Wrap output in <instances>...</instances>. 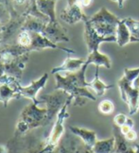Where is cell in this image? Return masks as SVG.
Listing matches in <instances>:
<instances>
[{
    "instance_id": "obj_2",
    "label": "cell",
    "mask_w": 139,
    "mask_h": 153,
    "mask_svg": "<svg viewBox=\"0 0 139 153\" xmlns=\"http://www.w3.org/2000/svg\"><path fill=\"white\" fill-rule=\"evenodd\" d=\"M121 99L128 105L131 115L139 110V67L125 68L124 75L117 81Z\"/></svg>"
},
{
    "instance_id": "obj_12",
    "label": "cell",
    "mask_w": 139,
    "mask_h": 153,
    "mask_svg": "<svg viewBox=\"0 0 139 153\" xmlns=\"http://www.w3.org/2000/svg\"><path fill=\"white\" fill-rule=\"evenodd\" d=\"M113 135L114 138V152L117 153H134L131 144L129 145L128 140L126 139L125 134L120 131V127L114 124Z\"/></svg>"
},
{
    "instance_id": "obj_25",
    "label": "cell",
    "mask_w": 139,
    "mask_h": 153,
    "mask_svg": "<svg viewBox=\"0 0 139 153\" xmlns=\"http://www.w3.org/2000/svg\"><path fill=\"white\" fill-rule=\"evenodd\" d=\"M10 10L8 6H6L3 3H0V23L2 25L7 24L10 19Z\"/></svg>"
},
{
    "instance_id": "obj_16",
    "label": "cell",
    "mask_w": 139,
    "mask_h": 153,
    "mask_svg": "<svg viewBox=\"0 0 139 153\" xmlns=\"http://www.w3.org/2000/svg\"><path fill=\"white\" fill-rule=\"evenodd\" d=\"M86 62L88 64L93 63L97 66H104L107 69H110L112 66V62L110 58L105 54H102L98 50L89 53L87 59H86Z\"/></svg>"
},
{
    "instance_id": "obj_5",
    "label": "cell",
    "mask_w": 139,
    "mask_h": 153,
    "mask_svg": "<svg viewBox=\"0 0 139 153\" xmlns=\"http://www.w3.org/2000/svg\"><path fill=\"white\" fill-rule=\"evenodd\" d=\"M72 97L65 91L62 89H55L52 94L44 95L40 99H42L44 103L46 104V111H48V124H50L51 121L57 116L58 113L61 111L69 98ZM73 98V97H72Z\"/></svg>"
},
{
    "instance_id": "obj_29",
    "label": "cell",
    "mask_w": 139,
    "mask_h": 153,
    "mask_svg": "<svg viewBox=\"0 0 139 153\" xmlns=\"http://www.w3.org/2000/svg\"><path fill=\"white\" fill-rule=\"evenodd\" d=\"M132 128H131L130 126H128L127 124H124V125H122L120 127V131H121V132H122L123 134H126L127 132H128L130 129H132Z\"/></svg>"
},
{
    "instance_id": "obj_15",
    "label": "cell",
    "mask_w": 139,
    "mask_h": 153,
    "mask_svg": "<svg viewBox=\"0 0 139 153\" xmlns=\"http://www.w3.org/2000/svg\"><path fill=\"white\" fill-rule=\"evenodd\" d=\"M90 21V20H89ZM97 32L103 37H117V25L108 22H91Z\"/></svg>"
},
{
    "instance_id": "obj_34",
    "label": "cell",
    "mask_w": 139,
    "mask_h": 153,
    "mask_svg": "<svg viewBox=\"0 0 139 153\" xmlns=\"http://www.w3.org/2000/svg\"><path fill=\"white\" fill-rule=\"evenodd\" d=\"M0 45H2V27L0 28Z\"/></svg>"
},
{
    "instance_id": "obj_32",
    "label": "cell",
    "mask_w": 139,
    "mask_h": 153,
    "mask_svg": "<svg viewBox=\"0 0 139 153\" xmlns=\"http://www.w3.org/2000/svg\"><path fill=\"white\" fill-rule=\"evenodd\" d=\"M126 124L128 125V126H130L131 128H134L135 123H134V121H132L131 118H129V117H128V119H127V121H126Z\"/></svg>"
},
{
    "instance_id": "obj_3",
    "label": "cell",
    "mask_w": 139,
    "mask_h": 153,
    "mask_svg": "<svg viewBox=\"0 0 139 153\" xmlns=\"http://www.w3.org/2000/svg\"><path fill=\"white\" fill-rule=\"evenodd\" d=\"M38 104L31 102L23 109L19 120L16 124L15 131L18 134H26L32 128L48 126V111L46 108H39Z\"/></svg>"
},
{
    "instance_id": "obj_27",
    "label": "cell",
    "mask_w": 139,
    "mask_h": 153,
    "mask_svg": "<svg viewBox=\"0 0 139 153\" xmlns=\"http://www.w3.org/2000/svg\"><path fill=\"white\" fill-rule=\"evenodd\" d=\"M125 137L127 140H128V142H130V144H131V142H135L137 137H138V135H137V132L135 131V129L132 128L125 134Z\"/></svg>"
},
{
    "instance_id": "obj_21",
    "label": "cell",
    "mask_w": 139,
    "mask_h": 153,
    "mask_svg": "<svg viewBox=\"0 0 139 153\" xmlns=\"http://www.w3.org/2000/svg\"><path fill=\"white\" fill-rule=\"evenodd\" d=\"M92 152L95 153H111L114 152V138L97 141L92 149Z\"/></svg>"
},
{
    "instance_id": "obj_11",
    "label": "cell",
    "mask_w": 139,
    "mask_h": 153,
    "mask_svg": "<svg viewBox=\"0 0 139 153\" xmlns=\"http://www.w3.org/2000/svg\"><path fill=\"white\" fill-rule=\"evenodd\" d=\"M30 34H31V44L30 45V48H28L30 51H40V50H43L45 48H53V49L59 48L61 50L66 51L68 53H74L73 50L58 46L57 44H54L53 42H51L49 39L44 36L42 33L30 31Z\"/></svg>"
},
{
    "instance_id": "obj_14",
    "label": "cell",
    "mask_w": 139,
    "mask_h": 153,
    "mask_svg": "<svg viewBox=\"0 0 139 153\" xmlns=\"http://www.w3.org/2000/svg\"><path fill=\"white\" fill-rule=\"evenodd\" d=\"M85 63V59H72L70 57H67L62 65L54 67L51 70V74L54 75L60 72H76L82 68Z\"/></svg>"
},
{
    "instance_id": "obj_22",
    "label": "cell",
    "mask_w": 139,
    "mask_h": 153,
    "mask_svg": "<svg viewBox=\"0 0 139 153\" xmlns=\"http://www.w3.org/2000/svg\"><path fill=\"white\" fill-rule=\"evenodd\" d=\"M126 26L128 27L130 33H131V43H138L139 42V21L127 17L124 18Z\"/></svg>"
},
{
    "instance_id": "obj_7",
    "label": "cell",
    "mask_w": 139,
    "mask_h": 153,
    "mask_svg": "<svg viewBox=\"0 0 139 153\" xmlns=\"http://www.w3.org/2000/svg\"><path fill=\"white\" fill-rule=\"evenodd\" d=\"M84 40L88 53L98 50L100 45L105 42H117V37H103L100 35L90 23L89 19L84 22Z\"/></svg>"
},
{
    "instance_id": "obj_35",
    "label": "cell",
    "mask_w": 139,
    "mask_h": 153,
    "mask_svg": "<svg viewBox=\"0 0 139 153\" xmlns=\"http://www.w3.org/2000/svg\"><path fill=\"white\" fill-rule=\"evenodd\" d=\"M2 26H3V25L1 24V23H0V28H1V27H2Z\"/></svg>"
},
{
    "instance_id": "obj_26",
    "label": "cell",
    "mask_w": 139,
    "mask_h": 153,
    "mask_svg": "<svg viewBox=\"0 0 139 153\" xmlns=\"http://www.w3.org/2000/svg\"><path fill=\"white\" fill-rule=\"evenodd\" d=\"M127 119H128V117H127L124 114H118L114 117V124L121 127L122 125L126 124Z\"/></svg>"
},
{
    "instance_id": "obj_17",
    "label": "cell",
    "mask_w": 139,
    "mask_h": 153,
    "mask_svg": "<svg viewBox=\"0 0 139 153\" xmlns=\"http://www.w3.org/2000/svg\"><path fill=\"white\" fill-rule=\"evenodd\" d=\"M36 4L38 10L49 17V21H57L55 11L56 0H36Z\"/></svg>"
},
{
    "instance_id": "obj_13",
    "label": "cell",
    "mask_w": 139,
    "mask_h": 153,
    "mask_svg": "<svg viewBox=\"0 0 139 153\" xmlns=\"http://www.w3.org/2000/svg\"><path fill=\"white\" fill-rule=\"evenodd\" d=\"M69 131H70L74 135H76L80 140L84 143V145L87 146V149L90 152H92V149L94 145L97 142V133L94 131H90V129H86L83 128H78L70 126L69 127Z\"/></svg>"
},
{
    "instance_id": "obj_18",
    "label": "cell",
    "mask_w": 139,
    "mask_h": 153,
    "mask_svg": "<svg viewBox=\"0 0 139 153\" xmlns=\"http://www.w3.org/2000/svg\"><path fill=\"white\" fill-rule=\"evenodd\" d=\"M89 20L91 22H108L117 25L121 19H119L117 16L113 14L111 11H109L105 7H102L95 14H93L91 17H89Z\"/></svg>"
},
{
    "instance_id": "obj_4",
    "label": "cell",
    "mask_w": 139,
    "mask_h": 153,
    "mask_svg": "<svg viewBox=\"0 0 139 153\" xmlns=\"http://www.w3.org/2000/svg\"><path fill=\"white\" fill-rule=\"evenodd\" d=\"M73 100V98H69L68 101L63 105V107L61 109V111L58 113L56 116V121L54 123V126L52 128V131L45 141V144L41 152H52L55 150V149L59 145L60 141L62 137L63 133H65V127H63V123L65 120L69 117V114L67 113V107Z\"/></svg>"
},
{
    "instance_id": "obj_30",
    "label": "cell",
    "mask_w": 139,
    "mask_h": 153,
    "mask_svg": "<svg viewBox=\"0 0 139 153\" xmlns=\"http://www.w3.org/2000/svg\"><path fill=\"white\" fill-rule=\"evenodd\" d=\"M111 1L113 2H115L117 5H118V7L119 8H123V6H124V2L126 1V0H111Z\"/></svg>"
},
{
    "instance_id": "obj_23",
    "label": "cell",
    "mask_w": 139,
    "mask_h": 153,
    "mask_svg": "<svg viewBox=\"0 0 139 153\" xmlns=\"http://www.w3.org/2000/svg\"><path fill=\"white\" fill-rule=\"evenodd\" d=\"M16 43L22 45L26 46V48H30L31 44V34L30 31L26 30V29H22V30L18 33L16 38ZM30 49V48H28Z\"/></svg>"
},
{
    "instance_id": "obj_20",
    "label": "cell",
    "mask_w": 139,
    "mask_h": 153,
    "mask_svg": "<svg viewBox=\"0 0 139 153\" xmlns=\"http://www.w3.org/2000/svg\"><path fill=\"white\" fill-rule=\"evenodd\" d=\"M98 68L100 66L96 65V73H95V79H93L91 82H89V87L92 88L97 94V97H101L103 96L105 92L109 89H112V88L114 87V85L111 84V85H107L100 79L98 76Z\"/></svg>"
},
{
    "instance_id": "obj_6",
    "label": "cell",
    "mask_w": 139,
    "mask_h": 153,
    "mask_svg": "<svg viewBox=\"0 0 139 153\" xmlns=\"http://www.w3.org/2000/svg\"><path fill=\"white\" fill-rule=\"evenodd\" d=\"M19 81L13 76L4 74L0 78V102H2L4 108L8 107L9 102L13 98H20L18 90Z\"/></svg>"
},
{
    "instance_id": "obj_33",
    "label": "cell",
    "mask_w": 139,
    "mask_h": 153,
    "mask_svg": "<svg viewBox=\"0 0 139 153\" xmlns=\"http://www.w3.org/2000/svg\"><path fill=\"white\" fill-rule=\"evenodd\" d=\"M132 149H134V152L139 153V144H134L132 146Z\"/></svg>"
},
{
    "instance_id": "obj_31",
    "label": "cell",
    "mask_w": 139,
    "mask_h": 153,
    "mask_svg": "<svg viewBox=\"0 0 139 153\" xmlns=\"http://www.w3.org/2000/svg\"><path fill=\"white\" fill-rule=\"evenodd\" d=\"M5 74V69H4V65L3 63L1 62V61H0V78Z\"/></svg>"
},
{
    "instance_id": "obj_8",
    "label": "cell",
    "mask_w": 139,
    "mask_h": 153,
    "mask_svg": "<svg viewBox=\"0 0 139 153\" xmlns=\"http://www.w3.org/2000/svg\"><path fill=\"white\" fill-rule=\"evenodd\" d=\"M82 6L77 0H67V6L61 11L60 18L67 24H76L80 21H87L89 19L82 10Z\"/></svg>"
},
{
    "instance_id": "obj_19",
    "label": "cell",
    "mask_w": 139,
    "mask_h": 153,
    "mask_svg": "<svg viewBox=\"0 0 139 153\" xmlns=\"http://www.w3.org/2000/svg\"><path fill=\"white\" fill-rule=\"evenodd\" d=\"M117 43L120 48L131 43V33L128 27L126 26L123 19H121L117 25Z\"/></svg>"
},
{
    "instance_id": "obj_24",
    "label": "cell",
    "mask_w": 139,
    "mask_h": 153,
    "mask_svg": "<svg viewBox=\"0 0 139 153\" xmlns=\"http://www.w3.org/2000/svg\"><path fill=\"white\" fill-rule=\"evenodd\" d=\"M97 109L103 114H111L114 110V105L109 99H104L98 104Z\"/></svg>"
},
{
    "instance_id": "obj_1",
    "label": "cell",
    "mask_w": 139,
    "mask_h": 153,
    "mask_svg": "<svg viewBox=\"0 0 139 153\" xmlns=\"http://www.w3.org/2000/svg\"><path fill=\"white\" fill-rule=\"evenodd\" d=\"M89 64L84 65L76 72H66L65 76L56 73V87L55 89H62L67 92L73 97L75 106H83L86 100L96 101L97 97L89 90V82L85 79V72Z\"/></svg>"
},
{
    "instance_id": "obj_28",
    "label": "cell",
    "mask_w": 139,
    "mask_h": 153,
    "mask_svg": "<svg viewBox=\"0 0 139 153\" xmlns=\"http://www.w3.org/2000/svg\"><path fill=\"white\" fill-rule=\"evenodd\" d=\"M77 1L83 8H85V7H89L93 0H77Z\"/></svg>"
},
{
    "instance_id": "obj_10",
    "label": "cell",
    "mask_w": 139,
    "mask_h": 153,
    "mask_svg": "<svg viewBox=\"0 0 139 153\" xmlns=\"http://www.w3.org/2000/svg\"><path fill=\"white\" fill-rule=\"evenodd\" d=\"M42 34L54 44L60 42H68L69 41L65 29L59 24L58 21H49L43 29Z\"/></svg>"
},
{
    "instance_id": "obj_9",
    "label": "cell",
    "mask_w": 139,
    "mask_h": 153,
    "mask_svg": "<svg viewBox=\"0 0 139 153\" xmlns=\"http://www.w3.org/2000/svg\"><path fill=\"white\" fill-rule=\"evenodd\" d=\"M48 79V74L45 73L41 78L37 80H32L30 85H28L27 87H22L20 84L18 85V92L20 97H26V98H30L31 101L35 102L37 104H41L44 103L42 99H37L36 96L38 92L44 88L46 84V81Z\"/></svg>"
}]
</instances>
